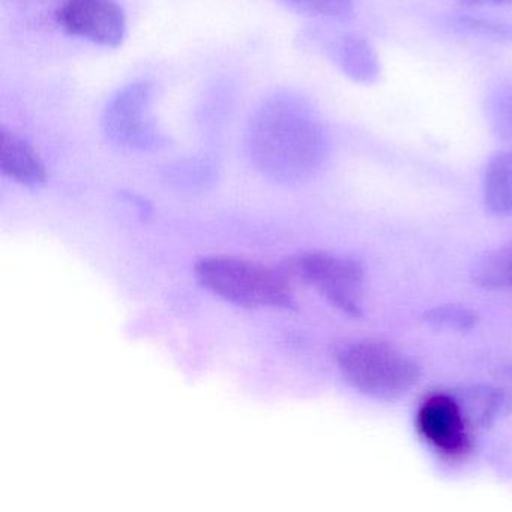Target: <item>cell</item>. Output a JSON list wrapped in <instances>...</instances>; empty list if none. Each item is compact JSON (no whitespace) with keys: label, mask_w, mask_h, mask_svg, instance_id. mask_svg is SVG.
Listing matches in <instances>:
<instances>
[{"label":"cell","mask_w":512,"mask_h":512,"mask_svg":"<svg viewBox=\"0 0 512 512\" xmlns=\"http://www.w3.org/2000/svg\"><path fill=\"white\" fill-rule=\"evenodd\" d=\"M245 151L257 172L269 181L302 184L328 158V131L310 101L293 92H275L251 115Z\"/></svg>","instance_id":"6da1fadb"},{"label":"cell","mask_w":512,"mask_h":512,"mask_svg":"<svg viewBox=\"0 0 512 512\" xmlns=\"http://www.w3.org/2000/svg\"><path fill=\"white\" fill-rule=\"evenodd\" d=\"M200 286L230 304L244 308H296L286 277L253 260L208 256L194 266Z\"/></svg>","instance_id":"7a4b0ae2"},{"label":"cell","mask_w":512,"mask_h":512,"mask_svg":"<svg viewBox=\"0 0 512 512\" xmlns=\"http://www.w3.org/2000/svg\"><path fill=\"white\" fill-rule=\"evenodd\" d=\"M338 368L356 391L377 401L400 400L418 383L419 365L406 353L379 340H356L338 349Z\"/></svg>","instance_id":"3957f363"},{"label":"cell","mask_w":512,"mask_h":512,"mask_svg":"<svg viewBox=\"0 0 512 512\" xmlns=\"http://www.w3.org/2000/svg\"><path fill=\"white\" fill-rule=\"evenodd\" d=\"M152 86L137 82L119 89L103 113L107 139L134 151H155L167 145V137L151 115Z\"/></svg>","instance_id":"277c9868"},{"label":"cell","mask_w":512,"mask_h":512,"mask_svg":"<svg viewBox=\"0 0 512 512\" xmlns=\"http://www.w3.org/2000/svg\"><path fill=\"white\" fill-rule=\"evenodd\" d=\"M290 268L316 287L335 308L347 316H362L364 268L361 263L331 253H305L295 257Z\"/></svg>","instance_id":"5b68a950"},{"label":"cell","mask_w":512,"mask_h":512,"mask_svg":"<svg viewBox=\"0 0 512 512\" xmlns=\"http://www.w3.org/2000/svg\"><path fill=\"white\" fill-rule=\"evenodd\" d=\"M56 16L68 34L107 49L121 46L127 34L124 10L116 0H70Z\"/></svg>","instance_id":"8992f818"},{"label":"cell","mask_w":512,"mask_h":512,"mask_svg":"<svg viewBox=\"0 0 512 512\" xmlns=\"http://www.w3.org/2000/svg\"><path fill=\"white\" fill-rule=\"evenodd\" d=\"M416 425L424 439L445 454H463L469 448L466 416L460 403L449 395L428 397L419 407Z\"/></svg>","instance_id":"52a82bcc"},{"label":"cell","mask_w":512,"mask_h":512,"mask_svg":"<svg viewBox=\"0 0 512 512\" xmlns=\"http://www.w3.org/2000/svg\"><path fill=\"white\" fill-rule=\"evenodd\" d=\"M331 56L338 70L361 85H373L380 77V61L370 41L358 34L341 35L329 46Z\"/></svg>","instance_id":"ba28073f"},{"label":"cell","mask_w":512,"mask_h":512,"mask_svg":"<svg viewBox=\"0 0 512 512\" xmlns=\"http://www.w3.org/2000/svg\"><path fill=\"white\" fill-rule=\"evenodd\" d=\"M0 169L23 187L40 188L47 182L46 166L31 143L8 131L0 136Z\"/></svg>","instance_id":"9c48e42d"},{"label":"cell","mask_w":512,"mask_h":512,"mask_svg":"<svg viewBox=\"0 0 512 512\" xmlns=\"http://www.w3.org/2000/svg\"><path fill=\"white\" fill-rule=\"evenodd\" d=\"M482 196L485 208L496 217L512 215V151L494 154L485 167Z\"/></svg>","instance_id":"30bf717a"},{"label":"cell","mask_w":512,"mask_h":512,"mask_svg":"<svg viewBox=\"0 0 512 512\" xmlns=\"http://www.w3.org/2000/svg\"><path fill=\"white\" fill-rule=\"evenodd\" d=\"M217 176V166L208 157H191L175 161L163 172L167 185L182 193H202L215 184Z\"/></svg>","instance_id":"8fae6325"},{"label":"cell","mask_w":512,"mask_h":512,"mask_svg":"<svg viewBox=\"0 0 512 512\" xmlns=\"http://www.w3.org/2000/svg\"><path fill=\"white\" fill-rule=\"evenodd\" d=\"M445 26L449 31L458 35H466V37L481 38V40L494 41V43L512 41V25L499 22V20L455 14V16L446 17Z\"/></svg>","instance_id":"7c38bea8"},{"label":"cell","mask_w":512,"mask_h":512,"mask_svg":"<svg viewBox=\"0 0 512 512\" xmlns=\"http://www.w3.org/2000/svg\"><path fill=\"white\" fill-rule=\"evenodd\" d=\"M473 280L487 289L512 287V245L500 248L476 262Z\"/></svg>","instance_id":"4fadbf2b"},{"label":"cell","mask_w":512,"mask_h":512,"mask_svg":"<svg viewBox=\"0 0 512 512\" xmlns=\"http://www.w3.org/2000/svg\"><path fill=\"white\" fill-rule=\"evenodd\" d=\"M487 118L497 139L512 145V80L497 86L488 95Z\"/></svg>","instance_id":"5bb4252c"},{"label":"cell","mask_w":512,"mask_h":512,"mask_svg":"<svg viewBox=\"0 0 512 512\" xmlns=\"http://www.w3.org/2000/svg\"><path fill=\"white\" fill-rule=\"evenodd\" d=\"M424 320L431 328L439 331L466 332L478 325V314L463 305H439L424 314Z\"/></svg>","instance_id":"9a60e30c"},{"label":"cell","mask_w":512,"mask_h":512,"mask_svg":"<svg viewBox=\"0 0 512 512\" xmlns=\"http://www.w3.org/2000/svg\"><path fill=\"white\" fill-rule=\"evenodd\" d=\"M500 404H502V395L490 386H482V388L470 389L460 406L467 421L488 425L496 418Z\"/></svg>","instance_id":"2e32d148"},{"label":"cell","mask_w":512,"mask_h":512,"mask_svg":"<svg viewBox=\"0 0 512 512\" xmlns=\"http://www.w3.org/2000/svg\"><path fill=\"white\" fill-rule=\"evenodd\" d=\"M305 16L325 20H346L353 16L356 0H280Z\"/></svg>","instance_id":"e0dca14e"},{"label":"cell","mask_w":512,"mask_h":512,"mask_svg":"<svg viewBox=\"0 0 512 512\" xmlns=\"http://www.w3.org/2000/svg\"><path fill=\"white\" fill-rule=\"evenodd\" d=\"M467 7H512V0H460Z\"/></svg>","instance_id":"ac0fdd59"}]
</instances>
